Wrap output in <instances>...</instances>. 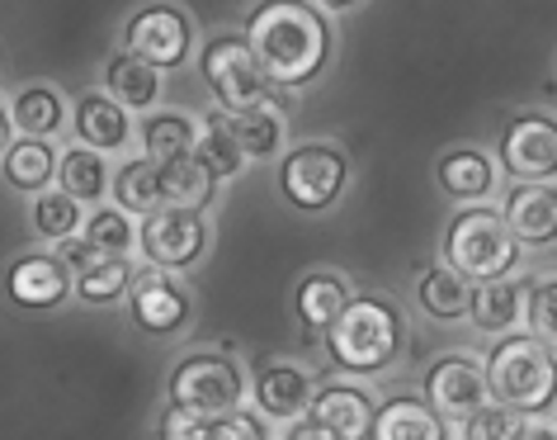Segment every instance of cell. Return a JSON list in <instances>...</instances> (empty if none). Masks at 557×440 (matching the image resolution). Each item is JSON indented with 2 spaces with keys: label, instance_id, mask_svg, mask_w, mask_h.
Here are the masks:
<instances>
[{
  "label": "cell",
  "instance_id": "1",
  "mask_svg": "<svg viewBox=\"0 0 557 440\" xmlns=\"http://www.w3.org/2000/svg\"><path fill=\"white\" fill-rule=\"evenodd\" d=\"M246 48L256 52L264 81L274 90L312 86L331 62V24L322 10L298 5V0H270L256 5L246 20Z\"/></svg>",
  "mask_w": 557,
  "mask_h": 440
},
{
  "label": "cell",
  "instance_id": "2",
  "mask_svg": "<svg viewBox=\"0 0 557 440\" xmlns=\"http://www.w3.org/2000/svg\"><path fill=\"white\" fill-rule=\"evenodd\" d=\"M486 398L515 417H543L557 403V355L529 332L500 337L486 355Z\"/></svg>",
  "mask_w": 557,
  "mask_h": 440
},
{
  "label": "cell",
  "instance_id": "3",
  "mask_svg": "<svg viewBox=\"0 0 557 440\" xmlns=\"http://www.w3.org/2000/svg\"><path fill=\"white\" fill-rule=\"evenodd\" d=\"M401 341H407L401 308L383 294H355L350 308L326 327V351L345 375H379L397 360Z\"/></svg>",
  "mask_w": 557,
  "mask_h": 440
},
{
  "label": "cell",
  "instance_id": "4",
  "mask_svg": "<svg viewBox=\"0 0 557 440\" xmlns=\"http://www.w3.org/2000/svg\"><path fill=\"white\" fill-rule=\"evenodd\" d=\"M444 256L449 270L468 284H492L510 280L515 260H520V242L500 209H458L444 228Z\"/></svg>",
  "mask_w": 557,
  "mask_h": 440
},
{
  "label": "cell",
  "instance_id": "5",
  "mask_svg": "<svg viewBox=\"0 0 557 440\" xmlns=\"http://www.w3.org/2000/svg\"><path fill=\"white\" fill-rule=\"evenodd\" d=\"M165 393H171V407H185V412H199V417L218 421V417L242 412L246 369H242V360H232L227 351H189L185 360L171 369Z\"/></svg>",
  "mask_w": 557,
  "mask_h": 440
},
{
  "label": "cell",
  "instance_id": "6",
  "mask_svg": "<svg viewBox=\"0 0 557 440\" xmlns=\"http://www.w3.org/2000/svg\"><path fill=\"white\" fill-rule=\"evenodd\" d=\"M203 81L218 95L222 114H250V109H274V86L264 81L256 52L242 34H218L203 44Z\"/></svg>",
  "mask_w": 557,
  "mask_h": 440
},
{
  "label": "cell",
  "instance_id": "7",
  "mask_svg": "<svg viewBox=\"0 0 557 440\" xmlns=\"http://www.w3.org/2000/svg\"><path fill=\"white\" fill-rule=\"evenodd\" d=\"M345 185H350V161H345L341 147H326V143H302L278 167V190L302 213L331 209L345 195Z\"/></svg>",
  "mask_w": 557,
  "mask_h": 440
},
{
  "label": "cell",
  "instance_id": "8",
  "mask_svg": "<svg viewBox=\"0 0 557 440\" xmlns=\"http://www.w3.org/2000/svg\"><path fill=\"white\" fill-rule=\"evenodd\" d=\"M500 161L520 185H548L557 175V119L539 109L515 114L500 133Z\"/></svg>",
  "mask_w": 557,
  "mask_h": 440
},
{
  "label": "cell",
  "instance_id": "9",
  "mask_svg": "<svg viewBox=\"0 0 557 440\" xmlns=\"http://www.w3.org/2000/svg\"><path fill=\"white\" fill-rule=\"evenodd\" d=\"M194 48L189 15L175 5H143L128 20V52L137 62L157 66V72H175Z\"/></svg>",
  "mask_w": 557,
  "mask_h": 440
},
{
  "label": "cell",
  "instance_id": "10",
  "mask_svg": "<svg viewBox=\"0 0 557 440\" xmlns=\"http://www.w3.org/2000/svg\"><path fill=\"white\" fill-rule=\"evenodd\" d=\"M137 242H143V252L157 270H189L208 246V223L203 213H189V209H157L147 213Z\"/></svg>",
  "mask_w": 557,
  "mask_h": 440
},
{
  "label": "cell",
  "instance_id": "11",
  "mask_svg": "<svg viewBox=\"0 0 557 440\" xmlns=\"http://www.w3.org/2000/svg\"><path fill=\"white\" fill-rule=\"evenodd\" d=\"M128 308H133V322L151 337H175L189 318V294L180 289V280H171V270H137L133 274V289H128Z\"/></svg>",
  "mask_w": 557,
  "mask_h": 440
},
{
  "label": "cell",
  "instance_id": "12",
  "mask_svg": "<svg viewBox=\"0 0 557 440\" xmlns=\"http://www.w3.org/2000/svg\"><path fill=\"white\" fill-rule=\"evenodd\" d=\"M72 270L62 266L58 252H24L10 260L5 270V294L15 308H29V313H44V308H58L66 294H72Z\"/></svg>",
  "mask_w": 557,
  "mask_h": 440
},
{
  "label": "cell",
  "instance_id": "13",
  "mask_svg": "<svg viewBox=\"0 0 557 440\" xmlns=\"http://www.w3.org/2000/svg\"><path fill=\"white\" fill-rule=\"evenodd\" d=\"M425 398L440 417H458L463 421L468 412H478L486 403V375L478 360L468 355H444L425 369Z\"/></svg>",
  "mask_w": 557,
  "mask_h": 440
},
{
  "label": "cell",
  "instance_id": "14",
  "mask_svg": "<svg viewBox=\"0 0 557 440\" xmlns=\"http://www.w3.org/2000/svg\"><path fill=\"white\" fill-rule=\"evenodd\" d=\"M373 393H364L359 383H322L312 393V407H308V421L322 426L331 440H369V426H373Z\"/></svg>",
  "mask_w": 557,
  "mask_h": 440
},
{
  "label": "cell",
  "instance_id": "15",
  "mask_svg": "<svg viewBox=\"0 0 557 440\" xmlns=\"http://www.w3.org/2000/svg\"><path fill=\"white\" fill-rule=\"evenodd\" d=\"M256 407L270 421H298L312 407V379L298 365L270 360L256 369Z\"/></svg>",
  "mask_w": 557,
  "mask_h": 440
},
{
  "label": "cell",
  "instance_id": "16",
  "mask_svg": "<svg viewBox=\"0 0 557 440\" xmlns=\"http://www.w3.org/2000/svg\"><path fill=\"white\" fill-rule=\"evenodd\" d=\"M506 223L515 242L529 246L557 242V185H515L506 195Z\"/></svg>",
  "mask_w": 557,
  "mask_h": 440
},
{
  "label": "cell",
  "instance_id": "17",
  "mask_svg": "<svg viewBox=\"0 0 557 440\" xmlns=\"http://www.w3.org/2000/svg\"><path fill=\"white\" fill-rule=\"evenodd\" d=\"M369 440H449V426L425 398H387L373 412Z\"/></svg>",
  "mask_w": 557,
  "mask_h": 440
},
{
  "label": "cell",
  "instance_id": "18",
  "mask_svg": "<svg viewBox=\"0 0 557 440\" xmlns=\"http://www.w3.org/2000/svg\"><path fill=\"white\" fill-rule=\"evenodd\" d=\"M350 284H345V274L336 270H308L298 280V294H294V308H298V322L308 327V332H326L331 322L341 318L345 308H350Z\"/></svg>",
  "mask_w": 557,
  "mask_h": 440
},
{
  "label": "cell",
  "instance_id": "19",
  "mask_svg": "<svg viewBox=\"0 0 557 440\" xmlns=\"http://www.w3.org/2000/svg\"><path fill=\"white\" fill-rule=\"evenodd\" d=\"M76 137L90 152H114L128 143V109L109 95H81L76 100Z\"/></svg>",
  "mask_w": 557,
  "mask_h": 440
},
{
  "label": "cell",
  "instance_id": "20",
  "mask_svg": "<svg viewBox=\"0 0 557 440\" xmlns=\"http://www.w3.org/2000/svg\"><path fill=\"white\" fill-rule=\"evenodd\" d=\"M58 152H52V143L44 137H20V143H10V152L0 157V175H5L10 190H29V195H44L52 185V171H58Z\"/></svg>",
  "mask_w": 557,
  "mask_h": 440
},
{
  "label": "cell",
  "instance_id": "21",
  "mask_svg": "<svg viewBox=\"0 0 557 440\" xmlns=\"http://www.w3.org/2000/svg\"><path fill=\"white\" fill-rule=\"evenodd\" d=\"M520 308H524V284L515 280H492V284H478L472 289V304H468V318L478 332H500L510 337V327L520 322Z\"/></svg>",
  "mask_w": 557,
  "mask_h": 440
},
{
  "label": "cell",
  "instance_id": "22",
  "mask_svg": "<svg viewBox=\"0 0 557 440\" xmlns=\"http://www.w3.org/2000/svg\"><path fill=\"white\" fill-rule=\"evenodd\" d=\"M416 304L440 322H458V318H468L472 284L458 280L449 266H430V270H421V280H416Z\"/></svg>",
  "mask_w": 557,
  "mask_h": 440
},
{
  "label": "cell",
  "instance_id": "23",
  "mask_svg": "<svg viewBox=\"0 0 557 440\" xmlns=\"http://www.w3.org/2000/svg\"><path fill=\"white\" fill-rule=\"evenodd\" d=\"M440 185H444V195H454L463 204H478V199L492 195L496 171H492V161H486L478 147H458V152L440 157Z\"/></svg>",
  "mask_w": 557,
  "mask_h": 440
},
{
  "label": "cell",
  "instance_id": "24",
  "mask_svg": "<svg viewBox=\"0 0 557 440\" xmlns=\"http://www.w3.org/2000/svg\"><path fill=\"white\" fill-rule=\"evenodd\" d=\"M194 143H199V129L185 114H151L143 123V157L157 161L161 171L194 157Z\"/></svg>",
  "mask_w": 557,
  "mask_h": 440
},
{
  "label": "cell",
  "instance_id": "25",
  "mask_svg": "<svg viewBox=\"0 0 557 440\" xmlns=\"http://www.w3.org/2000/svg\"><path fill=\"white\" fill-rule=\"evenodd\" d=\"M114 204L123 213H157L165 195H161V167L147 157H133L123 161L119 175H114Z\"/></svg>",
  "mask_w": 557,
  "mask_h": 440
},
{
  "label": "cell",
  "instance_id": "26",
  "mask_svg": "<svg viewBox=\"0 0 557 440\" xmlns=\"http://www.w3.org/2000/svg\"><path fill=\"white\" fill-rule=\"evenodd\" d=\"M104 86H109V100H119L123 109H147L161 95V72L147 62H137L133 52H123V58L109 62Z\"/></svg>",
  "mask_w": 557,
  "mask_h": 440
},
{
  "label": "cell",
  "instance_id": "27",
  "mask_svg": "<svg viewBox=\"0 0 557 440\" xmlns=\"http://www.w3.org/2000/svg\"><path fill=\"white\" fill-rule=\"evenodd\" d=\"M213 171H203V161H175V167L161 171V195H165V209H189V213H203L208 199H213Z\"/></svg>",
  "mask_w": 557,
  "mask_h": 440
},
{
  "label": "cell",
  "instance_id": "28",
  "mask_svg": "<svg viewBox=\"0 0 557 440\" xmlns=\"http://www.w3.org/2000/svg\"><path fill=\"white\" fill-rule=\"evenodd\" d=\"M133 260L128 256H100L90 270L76 274V298L81 304H114V298H123L133 289Z\"/></svg>",
  "mask_w": 557,
  "mask_h": 440
},
{
  "label": "cell",
  "instance_id": "29",
  "mask_svg": "<svg viewBox=\"0 0 557 440\" xmlns=\"http://www.w3.org/2000/svg\"><path fill=\"white\" fill-rule=\"evenodd\" d=\"M62 90L58 86H29V90H20L15 95V109H10V119H15V129L24 137H44L48 143V133H58V123H62Z\"/></svg>",
  "mask_w": 557,
  "mask_h": 440
},
{
  "label": "cell",
  "instance_id": "30",
  "mask_svg": "<svg viewBox=\"0 0 557 440\" xmlns=\"http://www.w3.org/2000/svg\"><path fill=\"white\" fill-rule=\"evenodd\" d=\"M222 114V109H218ZM227 133L236 137L242 157H274L278 152V137H284V119L274 109H250V114H222Z\"/></svg>",
  "mask_w": 557,
  "mask_h": 440
},
{
  "label": "cell",
  "instance_id": "31",
  "mask_svg": "<svg viewBox=\"0 0 557 440\" xmlns=\"http://www.w3.org/2000/svg\"><path fill=\"white\" fill-rule=\"evenodd\" d=\"M58 181H62L66 199L95 204L104 195V161H100V152H90V147H72V152L58 161Z\"/></svg>",
  "mask_w": 557,
  "mask_h": 440
},
{
  "label": "cell",
  "instance_id": "32",
  "mask_svg": "<svg viewBox=\"0 0 557 440\" xmlns=\"http://www.w3.org/2000/svg\"><path fill=\"white\" fill-rule=\"evenodd\" d=\"M194 161H203V171H213V181L242 175V147H236V137L227 133L222 114L203 119V133H199V143H194Z\"/></svg>",
  "mask_w": 557,
  "mask_h": 440
},
{
  "label": "cell",
  "instance_id": "33",
  "mask_svg": "<svg viewBox=\"0 0 557 440\" xmlns=\"http://www.w3.org/2000/svg\"><path fill=\"white\" fill-rule=\"evenodd\" d=\"M137 242V232L128 223L123 209H95L90 223H86V246L95 256H128Z\"/></svg>",
  "mask_w": 557,
  "mask_h": 440
},
{
  "label": "cell",
  "instance_id": "34",
  "mask_svg": "<svg viewBox=\"0 0 557 440\" xmlns=\"http://www.w3.org/2000/svg\"><path fill=\"white\" fill-rule=\"evenodd\" d=\"M34 228H38V237H48V242L76 237V228H81V204L66 199L62 190H44V195L34 199Z\"/></svg>",
  "mask_w": 557,
  "mask_h": 440
},
{
  "label": "cell",
  "instance_id": "35",
  "mask_svg": "<svg viewBox=\"0 0 557 440\" xmlns=\"http://www.w3.org/2000/svg\"><path fill=\"white\" fill-rule=\"evenodd\" d=\"M529 337L557 355V280H529Z\"/></svg>",
  "mask_w": 557,
  "mask_h": 440
},
{
  "label": "cell",
  "instance_id": "36",
  "mask_svg": "<svg viewBox=\"0 0 557 440\" xmlns=\"http://www.w3.org/2000/svg\"><path fill=\"white\" fill-rule=\"evenodd\" d=\"M524 417H515V412L496 407V403H482L478 412H468L463 421H458V436L463 440H515Z\"/></svg>",
  "mask_w": 557,
  "mask_h": 440
},
{
  "label": "cell",
  "instance_id": "37",
  "mask_svg": "<svg viewBox=\"0 0 557 440\" xmlns=\"http://www.w3.org/2000/svg\"><path fill=\"white\" fill-rule=\"evenodd\" d=\"M203 436H208V417L165 403L161 421H157V440H203Z\"/></svg>",
  "mask_w": 557,
  "mask_h": 440
},
{
  "label": "cell",
  "instance_id": "38",
  "mask_svg": "<svg viewBox=\"0 0 557 440\" xmlns=\"http://www.w3.org/2000/svg\"><path fill=\"white\" fill-rule=\"evenodd\" d=\"M203 440H270V436H264V421L260 417H250V412H232V417L208 421V436Z\"/></svg>",
  "mask_w": 557,
  "mask_h": 440
},
{
  "label": "cell",
  "instance_id": "39",
  "mask_svg": "<svg viewBox=\"0 0 557 440\" xmlns=\"http://www.w3.org/2000/svg\"><path fill=\"white\" fill-rule=\"evenodd\" d=\"M58 256H62V266L66 270H90L95 266V260H100V256H95L90 252V246H86V237H66V242H58Z\"/></svg>",
  "mask_w": 557,
  "mask_h": 440
},
{
  "label": "cell",
  "instance_id": "40",
  "mask_svg": "<svg viewBox=\"0 0 557 440\" xmlns=\"http://www.w3.org/2000/svg\"><path fill=\"white\" fill-rule=\"evenodd\" d=\"M284 440H331L326 431H322V426H312V421H294V426H288V436Z\"/></svg>",
  "mask_w": 557,
  "mask_h": 440
},
{
  "label": "cell",
  "instance_id": "41",
  "mask_svg": "<svg viewBox=\"0 0 557 440\" xmlns=\"http://www.w3.org/2000/svg\"><path fill=\"white\" fill-rule=\"evenodd\" d=\"M515 440H557V431H548V426H539V421H520Z\"/></svg>",
  "mask_w": 557,
  "mask_h": 440
},
{
  "label": "cell",
  "instance_id": "42",
  "mask_svg": "<svg viewBox=\"0 0 557 440\" xmlns=\"http://www.w3.org/2000/svg\"><path fill=\"white\" fill-rule=\"evenodd\" d=\"M10 133H15V119H10V105L0 100V157L10 152Z\"/></svg>",
  "mask_w": 557,
  "mask_h": 440
}]
</instances>
